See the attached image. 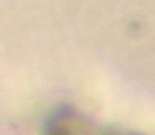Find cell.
I'll list each match as a JSON object with an SVG mask.
<instances>
[{
  "mask_svg": "<svg viewBox=\"0 0 155 135\" xmlns=\"http://www.w3.org/2000/svg\"><path fill=\"white\" fill-rule=\"evenodd\" d=\"M46 135H92V134H88L86 131H82V134H80L78 126L73 127V124H71L70 113L61 112L51 119L50 124L47 126ZM100 135H104V134H100Z\"/></svg>",
  "mask_w": 155,
  "mask_h": 135,
  "instance_id": "1",
  "label": "cell"
}]
</instances>
